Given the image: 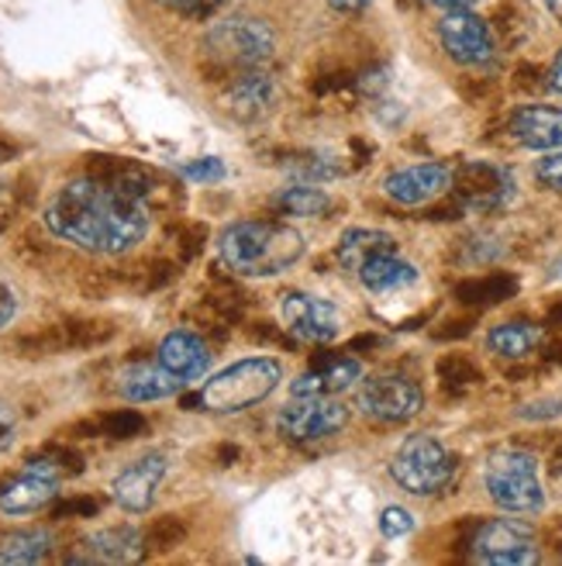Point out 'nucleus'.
Returning <instances> with one entry per match:
<instances>
[{
    "instance_id": "f257e3e1",
    "label": "nucleus",
    "mask_w": 562,
    "mask_h": 566,
    "mask_svg": "<svg viewBox=\"0 0 562 566\" xmlns=\"http://www.w3.org/2000/svg\"><path fill=\"white\" fill-rule=\"evenodd\" d=\"M45 224L79 249L115 256L146 239L149 211L142 201H131V197L83 177L52 197V205L45 208Z\"/></svg>"
},
{
    "instance_id": "f03ea898",
    "label": "nucleus",
    "mask_w": 562,
    "mask_h": 566,
    "mask_svg": "<svg viewBox=\"0 0 562 566\" xmlns=\"http://www.w3.org/2000/svg\"><path fill=\"white\" fill-rule=\"evenodd\" d=\"M218 249L238 276H276L304 256V239L284 221H235L221 232Z\"/></svg>"
},
{
    "instance_id": "7ed1b4c3",
    "label": "nucleus",
    "mask_w": 562,
    "mask_h": 566,
    "mask_svg": "<svg viewBox=\"0 0 562 566\" xmlns=\"http://www.w3.org/2000/svg\"><path fill=\"white\" fill-rule=\"evenodd\" d=\"M284 380V366L269 356H256V359H242L232 363L229 370L214 374L201 390L183 398V405L190 411H214V415H232V411H245L252 405L266 401L269 394Z\"/></svg>"
},
{
    "instance_id": "20e7f679",
    "label": "nucleus",
    "mask_w": 562,
    "mask_h": 566,
    "mask_svg": "<svg viewBox=\"0 0 562 566\" xmlns=\"http://www.w3.org/2000/svg\"><path fill=\"white\" fill-rule=\"evenodd\" d=\"M484 484H487L490 501L511 515H536L545 504L539 460L524 449H497L487 460Z\"/></svg>"
},
{
    "instance_id": "39448f33",
    "label": "nucleus",
    "mask_w": 562,
    "mask_h": 566,
    "mask_svg": "<svg viewBox=\"0 0 562 566\" xmlns=\"http://www.w3.org/2000/svg\"><path fill=\"white\" fill-rule=\"evenodd\" d=\"M204 49L214 63L229 70H259L263 63H269V55L276 49V35L263 18L235 14L211 28Z\"/></svg>"
},
{
    "instance_id": "423d86ee",
    "label": "nucleus",
    "mask_w": 562,
    "mask_h": 566,
    "mask_svg": "<svg viewBox=\"0 0 562 566\" xmlns=\"http://www.w3.org/2000/svg\"><path fill=\"white\" fill-rule=\"evenodd\" d=\"M390 473L404 491H411L417 497H428V494H442L448 484H453L456 457L432 436H411V439H404V446L397 452H393Z\"/></svg>"
},
{
    "instance_id": "0eeeda50",
    "label": "nucleus",
    "mask_w": 562,
    "mask_h": 566,
    "mask_svg": "<svg viewBox=\"0 0 562 566\" xmlns=\"http://www.w3.org/2000/svg\"><path fill=\"white\" fill-rule=\"evenodd\" d=\"M469 553L476 563L487 566H524L539 563V546H536V528L524 525L521 518H494L484 522L473 532Z\"/></svg>"
},
{
    "instance_id": "6e6552de",
    "label": "nucleus",
    "mask_w": 562,
    "mask_h": 566,
    "mask_svg": "<svg viewBox=\"0 0 562 566\" xmlns=\"http://www.w3.org/2000/svg\"><path fill=\"white\" fill-rule=\"evenodd\" d=\"M438 42L448 52V60H456L459 66H487L497 55L490 24L480 14H473L469 8H453L442 14Z\"/></svg>"
},
{
    "instance_id": "1a4fd4ad",
    "label": "nucleus",
    "mask_w": 562,
    "mask_h": 566,
    "mask_svg": "<svg viewBox=\"0 0 562 566\" xmlns=\"http://www.w3.org/2000/svg\"><path fill=\"white\" fill-rule=\"evenodd\" d=\"M453 193L469 211H497L515 197V177L500 163L473 159L459 166V174H453Z\"/></svg>"
},
{
    "instance_id": "9d476101",
    "label": "nucleus",
    "mask_w": 562,
    "mask_h": 566,
    "mask_svg": "<svg viewBox=\"0 0 562 566\" xmlns=\"http://www.w3.org/2000/svg\"><path fill=\"white\" fill-rule=\"evenodd\" d=\"M349 424V408L335 398H294L276 415V429L294 442H315L342 432Z\"/></svg>"
},
{
    "instance_id": "9b49d317",
    "label": "nucleus",
    "mask_w": 562,
    "mask_h": 566,
    "mask_svg": "<svg viewBox=\"0 0 562 566\" xmlns=\"http://www.w3.org/2000/svg\"><path fill=\"white\" fill-rule=\"evenodd\" d=\"M359 408L377 421H411L421 408H425V394L411 377L401 374H383L362 384L359 390Z\"/></svg>"
},
{
    "instance_id": "f8f14e48",
    "label": "nucleus",
    "mask_w": 562,
    "mask_h": 566,
    "mask_svg": "<svg viewBox=\"0 0 562 566\" xmlns=\"http://www.w3.org/2000/svg\"><path fill=\"white\" fill-rule=\"evenodd\" d=\"M284 318H287L290 335L297 338V343H307V346H325L342 332L339 307L321 301V297L304 294V291L284 294Z\"/></svg>"
},
{
    "instance_id": "ddd939ff",
    "label": "nucleus",
    "mask_w": 562,
    "mask_h": 566,
    "mask_svg": "<svg viewBox=\"0 0 562 566\" xmlns=\"http://www.w3.org/2000/svg\"><path fill=\"white\" fill-rule=\"evenodd\" d=\"M445 190H453V169L442 166V163L404 166L383 180V193L393 205H404V208L428 205V201H435V197H442Z\"/></svg>"
},
{
    "instance_id": "4468645a",
    "label": "nucleus",
    "mask_w": 562,
    "mask_h": 566,
    "mask_svg": "<svg viewBox=\"0 0 562 566\" xmlns=\"http://www.w3.org/2000/svg\"><path fill=\"white\" fill-rule=\"evenodd\" d=\"M162 476H166V457H162V452H149V457L135 460L131 467H125L115 476L110 494H115V501L125 507V512L142 515V512H149V507H152Z\"/></svg>"
},
{
    "instance_id": "2eb2a0df",
    "label": "nucleus",
    "mask_w": 562,
    "mask_h": 566,
    "mask_svg": "<svg viewBox=\"0 0 562 566\" xmlns=\"http://www.w3.org/2000/svg\"><path fill=\"white\" fill-rule=\"evenodd\" d=\"M362 377V366L352 356L325 353L311 359V370L294 380V398H335Z\"/></svg>"
},
{
    "instance_id": "dca6fc26",
    "label": "nucleus",
    "mask_w": 562,
    "mask_h": 566,
    "mask_svg": "<svg viewBox=\"0 0 562 566\" xmlns=\"http://www.w3.org/2000/svg\"><path fill=\"white\" fill-rule=\"evenodd\" d=\"M146 553V532L131 525H115L91 535L87 543L66 556V563H138Z\"/></svg>"
},
{
    "instance_id": "f3484780",
    "label": "nucleus",
    "mask_w": 562,
    "mask_h": 566,
    "mask_svg": "<svg viewBox=\"0 0 562 566\" xmlns=\"http://www.w3.org/2000/svg\"><path fill=\"white\" fill-rule=\"evenodd\" d=\"M87 177L118 190L125 197H131V201H149L152 190L159 187V180L149 174V169L142 163L135 159H121V156H91L87 159Z\"/></svg>"
},
{
    "instance_id": "a211bd4d",
    "label": "nucleus",
    "mask_w": 562,
    "mask_h": 566,
    "mask_svg": "<svg viewBox=\"0 0 562 566\" xmlns=\"http://www.w3.org/2000/svg\"><path fill=\"white\" fill-rule=\"evenodd\" d=\"M159 363L170 374H177L183 384H190V380H201L211 370V349L201 335L177 328L159 343Z\"/></svg>"
},
{
    "instance_id": "6ab92c4d",
    "label": "nucleus",
    "mask_w": 562,
    "mask_h": 566,
    "mask_svg": "<svg viewBox=\"0 0 562 566\" xmlns=\"http://www.w3.org/2000/svg\"><path fill=\"white\" fill-rule=\"evenodd\" d=\"M55 494H60V480L24 467V473L11 476L8 484H0V512L32 515V512H42L45 504H52Z\"/></svg>"
},
{
    "instance_id": "aec40b11",
    "label": "nucleus",
    "mask_w": 562,
    "mask_h": 566,
    "mask_svg": "<svg viewBox=\"0 0 562 566\" xmlns=\"http://www.w3.org/2000/svg\"><path fill=\"white\" fill-rule=\"evenodd\" d=\"M511 135H515V142H521L524 149H536V153L562 149V111L528 104V107L515 111Z\"/></svg>"
},
{
    "instance_id": "412c9836",
    "label": "nucleus",
    "mask_w": 562,
    "mask_h": 566,
    "mask_svg": "<svg viewBox=\"0 0 562 566\" xmlns=\"http://www.w3.org/2000/svg\"><path fill=\"white\" fill-rule=\"evenodd\" d=\"M187 384L166 370L162 363H135L128 370H121L118 377V390L121 398L135 401V405H146V401H162V398H173L177 390H183Z\"/></svg>"
},
{
    "instance_id": "4be33fe9",
    "label": "nucleus",
    "mask_w": 562,
    "mask_h": 566,
    "mask_svg": "<svg viewBox=\"0 0 562 566\" xmlns=\"http://www.w3.org/2000/svg\"><path fill=\"white\" fill-rule=\"evenodd\" d=\"M273 94H276V87L263 70H242L229 83V91H224V107H229L232 118L252 122V118L266 115L273 104Z\"/></svg>"
},
{
    "instance_id": "5701e85b",
    "label": "nucleus",
    "mask_w": 562,
    "mask_h": 566,
    "mask_svg": "<svg viewBox=\"0 0 562 566\" xmlns=\"http://www.w3.org/2000/svg\"><path fill=\"white\" fill-rule=\"evenodd\" d=\"M359 280L370 294H390V291L411 287L417 280V270L407 260H397L393 252H386V256H377L367 266H359Z\"/></svg>"
},
{
    "instance_id": "b1692460",
    "label": "nucleus",
    "mask_w": 562,
    "mask_h": 566,
    "mask_svg": "<svg viewBox=\"0 0 562 566\" xmlns=\"http://www.w3.org/2000/svg\"><path fill=\"white\" fill-rule=\"evenodd\" d=\"M386 252H393V239L386 232H373V229H349L342 239H339V249H335V256H339L342 266L356 270L367 266L370 260L377 256H386Z\"/></svg>"
},
{
    "instance_id": "393cba45",
    "label": "nucleus",
    "mask_w": 562,
    "mask_h": 566,
    "mask_svg": "<svg viewBox=\"0 0 562 566\" xmlns=\"http://www.w3.org/2000/svg\"><path fill=\"white\" fill-rule=\"evenodd\" d=\"M539 343H542V332L531 322H503V325L490 328V335H487V346L503 359H528L539 349Z\"/></svg>"
},
{
    "instance_id": "a878e982",
    "label": "nucleus",
    "mask_w": 562,
    "mask_h": 566,
    "mask_svg": "<svg viewBox=\"0 0 562 566\" xmlns=\"http://www.w3.org/2000/svg\"><path fill=\"white\" fill-rule=\"evenodd\" d=\"M518 291V280L508 276V273H490V276H476V280H466L456 287V297L463 304H476V307H487V304H500L515 297Z\"/></svg>"
},
{
    "instance_id": "bb28decb",
    "label": "nucleus",
    "mask_w": 562,
    "mask_h": 566,
    "mask_svg": "<svg viewBox=\"0 0 562 566\" xmlns=\"http://www.w3.org/2000/svg\"><path fill=\"white\" fill-rule=\"evenodd\" d=\"M52 553V535L42 528L14 532L0 543V563H42Z\"/></svg>"
},
{
    "instance_id": "cd10ccee",
    "label": "nucleus",
    "mask_w": 562,
    "mask_h": 566,
    "mask_svg": "<svg viewBox=\"0 0 562 566\" xmlns=\"http://www.w3.org/2000/svg\"><path fill=\"white\" fill-rule=\"evenodd\" d=\"M284 214H297V218H318L331 208V197L311 184H297V187H284L273 201Z\"/></svg>"
},
{
    "instance_id": "c85d7f7f",
    "label": "nucleus",
    "mask_w": 562,
    "mask_h": 566,
    "mask_svg": "<svg viewBox=\"0 0 562 566\" xmlns=\"http://www.w3.org/2000/svg\"><path fill=\"white\" fill-rule=\"evenodd\" d=\"M24 467L28 470H39L45 476L63 480V476L83 473V457H79V452H73V449H66V446H45V449L35 452V457H28Z\"/></svg>"
},
{
    "instance_id": "c756f323",
    "label": "nucleus",
    "mask_w": 562,
    "mask_h": 566,
    "mask_svg": "<svg viewBox=\"0 0 562 566\" xmlns=\"http://www.w3.org/2000/svg\"><path fill=\"white\" fill-rule=\"evenodd\" d=\"M66 332L70 349H97L115 338V325L110 322H94V318H66L60 322Z\"/></svg>"
},
{
    "instance_id": "7c9ffc66",
    "label": "nucleus",
    "mask_w": 562,
    "mask_h": 566,
    "mask_svg": "<svg viewBox=\"0 0 562 566\" xmlns=\"http://www.w3.org/2000/svg\"><path fill=\"white\" fill-rule=\"evenodd\" d=\"M97 421V432L107 436V439H135V436H142L146 432V418L131 411V408H121V411H107Z\"/></svg>"
},
{
    "instance_id": "2f4dec72",
    "label": "nucleus",
    "mask_w": 562,
    "mask_h": 566,
    "mask_svg": "<svg viewBox=\"0 0 562 566\" xmlns=\"http://www.w3.org/2000/svg\"><path fill=\"white\" fill-rule=\"evenodd\" d=\"M183 535H187V525L177 515H162L146 528V549L149 553H170L173 546L183 543Z\"/></svg>"
},
{
    "instance_id": "473e14b6",
    "label": "nucleus",
    "mask_w": 562,
    "mask_h": 566,
    "mask_svg": "<svg viewBox=\"0 0 562 566\" xmlns=\"http://www.w3.org/2000/svg\"><path fill=\"white\" fill-rule=\"evenodd\" d=\"M177 263L170 260H156V263H146V266H138L131 273V287L135 291H142V294H152V291H162L166 283H173L177 280Z\"/></svg>"
},
{
    "instance_id": "72a5a7b5",
    "label": "nucleus",
    "mask_w": 562,
    "mask_h": 566,
    "mask_svg": "<svg viewBox=\"0 0 562 566\" xmlns=\"http://www.w3.org/2000/svg\"><path fill=\"white\" fill-rule=\"evenodd\" d=\"M290 174L307 180V184H321V180H331L342 174V166L335 163L331 156H297L290 163Z\"/></svg>"
},
{
    "instance_id": "f704fd0d",
    "label": "nucleus",
    "mask_w": 562,
    "mask_h": 566,
    "mask_svg": "<svg viewBox=\"0 0 562 566\" xmlns=\"http://www.w3.org/2000/svg\"><path fill=\"white\" fill-rule=\"evenodd\" d=\"M438 377H442L448 387H456V384H459V387H466V384H473V380L480 377V374H476L466 359H459V356H448V359H442V363H438Z\"/></svg>"
},
{
    "instance_id": "c9c22d12",
    "label": "nucleus",
    "mask_w": 562,
    "mask_h": 566,
    "mask_svg": "<svg viewBox=\"0 0 562 566\" xmlns=\"http://www.w3.org/2000/svg\"><path fill=\"white\" fill-rule=\"evenodd\" d=\"M100 512L97 497H70L52 507V518H94Z\"/></svg>"
},
{
    "instance_id": "e433bc0d",
    "label": "nucleus",
    "mask_w": 562,
    "mask_h": 566,
    "mask_svg": "<svg viewBox=\"0 0 562 566\" xmlns=\"http://www.w3.org/2000/svg\"><path fill=\"white\" fill-rule=\"evenodd\" d=\"M380 532L386 535V539H401V535L414 532L411 512H404V507H386V512L380 515Z\"/></svg>"
},
{
    "instance_id": "4c0bfd02",
    "label": "nucleus",
    "mask_w": 562,
    "mask_h": 566,
    "mask_svg": "<svg viewBox=\"0 0 562 566\" xmlns=\"http://www.w3.org/2000/svg\"><path fill=\"white\" fill-rule=\"evenodd\" d=\"M183 177L193 184H218L224 177V166H221V159H193L183 166Z\"/></svg>"
},
{
    "instance_id": "58836bf2",
    "label": "nucleus",
    "mask_w": 562,
    "mask_h": 566,
    "mask_svg": "<svg viewBox=\"0 0 562 566\" xmlns=\"http://www.w3.org/2000/svg\"><path fill=\"white\" fill-rule=\"evenodd\" d=\"M536 177L552 187V190H562V149H552L545 153L539 163H536Z\"/></svg>"
},
{
    "instance_id": "ea45409f",
    "label": "nucleus",
    "mask_w": 562,
    "mask_h": 566,
    "mask_svg": "<svg viewBox=\"0 0 562 566\" xmlns=\"http://www.w3.org/2000/svg\"><path fill=\"white\" fill-rule=\"evenodd\" d=\"M204 239H208V229H204V224H183V229H180V242H177L183 263L193 260L197 252L204 249Z\"/></svg>"
},
{
    "instance_id": "a19ab883",
    "label": "nucleus",
    "mask_w": 562,
    "mask_h": 566,
    "mask_svg": "<svg viewBox=\"0 0 562 566\" xmlns=\"http://www.w3.org/2000/svg\"><path fill=\"white\" fill-rule=\"evenodd\" d=\"M173 11H180V14H190V18H208L221 0H166Z\"/></svg>"
},
{
    "instance_id": "79ce46f5",
    "label": "nucleus",
    "mask_w": 562,
    "mask_h": 566,
    "mask_svg": "<svg viewBox=\"0 0 562 566\" xmlns=\"http://www.w3.org/2000/svg\"><path fill=\"white\" fill-rule=\"evenodd\" d=\"M14 432H18V418L8 405H0V452H4L11 442H14Z\"/></svg>"
},
{
    "instance_id": "37998d69",
    "label": "nucleus",
    "mask_w": 562,
    "mask_h": 566,
    "mask_svg": "<svg viewBox=\"0 0 562 566\" xmlns=\"http://www.w3.org/2000/svg\"><path fill=\"white\" fill-rule=\"evenodd\" d=\"M18 315V297L8 283H0V328L11 325V318Z\"/></svg>"
},
{
    "instance_id": "c03bdc74",
    "label": "nucleus",
    "mask_w": 562,
    "mask_h": 566,
    "mask_svg": "<svg viewBox=\"0 0 562 566\" xmlns=\"http://www.w3.org/2000/svg\"><path fill=\"white\" fill-rule=\"evenodd\" d=\"M552 415H562V401H542L521 408V418H552Z\"/></svg>"
},
{
    "instance_id": "a18cd8bd",
    "label": "nucleus",
    "mask_w": 562,
    "mask_h": 566,
    "mask_svg": "<svg viewBox=\"0 0 562 566\" xmlns=\"http://www.w3.org/2000/svg\"><path fill=\"white\" fill-rule=\"evenodd\" d=\"M252 335L259 338V343H279V346H290V338H284L276 332V325H269V322H259V328H252Z\"/></svg>"
},
{
    "instance_id": "49530a36",
    "label": "nucleus",
    "mask_w": 562,
    "mask_h": 566,
    "mask_svg": "<svg viewBox=\"0 0 562 566\" xmlns=\"http://www.w3.org/2000/svg\"><path fill=\"white\" fill-rule=\"evenodd\" d=\"M331 11H339V14H359V11H367L373 0H328Z\"/></svg>"
},
{
    "instance_id": "de8ad7c7",
    "label": "nucleus",
    "mask_w": 562,
    "mask_h": 566,
    "mask_svg": "<svg viewBox=\"0 0 562 566\" xmlns=\"http://www.w3.org/2000/svg\"><path fill=\"white\" fill-rule=\"evenodd\" d=\"M359 87H362V91H370V94H373V91L380 94V91L386 87V73H367V76L359 80Z\"/></svg>"
},
{
    "instance_id": "09e8293b",
    "label": "nucleus",
    "mask_w": 562,
    "mask_h": 566,
    "mask_svg": "<svg viewBox=\"0 0 562 566\" xmlns=\"http://www.w3.org/2000/svg\"><path fill=\"white\" fill-rule=\"evenodd\" d=\"M549 91H555V94H562V49H559V55H555V63H552V70H549Z\"/></svg>"
},
{
    "instance_id": "8fccbe9b",
    "label": "nucleus",
    "mask_w": 562,
    "mask_h": 566,
    "mask_svg": "<svg viewBox=\"0 0 562 566\" xmlns=\"http://www.w3.org/2000/svg\"><path fill=\"white\" fill-rule=\"evenodd\" d=\"M428 4H438L445 11H453V8H473V4H480V0H428Z\"/></svg>"
},
{
    "instance_id": "3c124183",
    "label": "nucleus",
    "mask_w": 562,
    "mask_h": 566,
    "mask_svg": "<svg viewBox=\"0 0 562 566\" xmlns=\"http://www.w3.org/2000/svg\"><path fill=\"white\" fill-rule=\"evenodd\" d=\"M545 8H549V14L562 24V0H545Z\"/></svg>"
},
{
    "instance_id": "603ef678",
    "label": "nucleus",
    "mask_w": 562,
    "mask_h": 566,
    "mask_svg": "<svg viewBox=\"0 0 562 566\" xmlns=\"http://www.w3.org/2000/svg\"><path fill=\"white\" fill-rule=\"evenodd\" d=\"M235 457H238V449H235V446H224V449H221V460H224V463H232Z\"/></svg>"
}]
</instances>
